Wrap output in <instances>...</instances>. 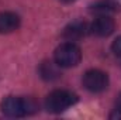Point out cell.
<instances>
[{
  "label": "cell",
  "instance_id": "12",
  "mask_svg": "<svg viewBox=\"0 0 121 120\" xmlns=\"http://www.w3.org/2000/svg\"><path fill=\"white\" fill-rule=\"evenodd\" d=\"M59 1H62V3H73L75 0H59Z\"/></svg>",
  "mask_w": 121,
  "mask_h": 120
},
{
  "label": "cell",
  "instance_id": "10",
  "mask_svg": "<svg viewBox=\"0 0 121 120\" xmlns=\"http://www.w3.org/2000/svg\"><path fill=\"white\" fill-rule=\"evenodd\" d=\"M110 119L111 120H120L121 119V92L118 93L116 103H114V109L110 113Z\"/></svg>",
  "mask_w": 121,
  "mask_h": 120
},
{
  "label": "cell",
  "instance_id": "9",
  "mask_svg": "<svg viewBox=\"0 0 121 120\" xmlns=\"http://www.w3.org/2000/svg\"><path fill=\"white\" fill-rule=\"evenodd\" d=\"M59 65L54 61H45L41 64L39 66V75L42 79L48 81V82H52V81H56L59 79L60 76V71H59Z\"/></svg>",
  "mask_w": 121,
  "mask_h": 120
},
{
  "label": "cell",
  "instance_id": "1",
  "mask_svg": "<svg viewBox=\"0 0 121 120\" xmlns=\"http://www.w3.org/2000/svg\"><path fill=\"white\" fill-rule=\"evenodd\" d=\"M37 110L35 102L30 97L7 96L1 102V112L9 117H24Z\"/></svg>",
  "mask_w": 121,
  "mask_h": 120
},
{
  "label": "cell",
  "instance_id": "4",
  "mask_svg": "<svg viewBox=\"0 0 121 120\" xmlns=\"http://www.w3.org/2000/svg\"><path fill=\"white\" fill-rule=\"evenodd\" d=\"M83 86L91 93H100L108 86V75L100 69H89L83 75Z\"/></svg>",
  "mask_w": 121,
  "mask_h": 120
},
{
  "label": "cell",
  "instance_id": "11",
  "mask_svg": "<svg viewBox=\"0 0 121 120\" xmlns=\"http://www.w3.org/2000/svg\"><path fill=\"white\" fill-rule=\"evenodd\" d=\"M111 51L114 52V55H117V57L121 58V35L117 37V38L113 41V44H111Z\"/></svg>",
  "mask_w": 121,
  "mask_h": 120
},
{
  "label": "cell",
  "instance_id": "6",
  "mask_svg": "<svg viewBox=\"0 0 121 120\" xmlns=\"http://www.w3.org/2000/svg\"><path fill=\"white\" fill-rule=\"evenodd\" d=\"M89 27L85 21H80V20H76L70 24H68L63 30V38H66L68 41H76V40H80L83 38L87 32H89Z\"/></svg>",
  "mask_w": 121,
  "mask_h": 120
},
{
  "label": "cell",
  "instance_id": "7",
  "mask_svg": "<svg viewBox=\"0 0 121 120\" xmlns=\"http://www.w3.org/2000/svg\"><path fill=\"white\" fill-rule=\"evenodd\" d=\"M20 27V17L13 11L0 13V34H10Z\"/></svg>",
  "mask_w": 121,
  "mask_h": 120
},
{
  "label": "cell",
  "instance_id": "8",
  "mask_svg": "<svg viewBox=\"0 0 121 120\" xmlns=\"http://www.w3.org/2000/svg\"><path fill=\"white\" fill-rule=\"evenodd\" d=\"M89 10L97 16H110L118 10V4L114 0H96L89 6Z\"/></svg>",
  "mask_w": 121,
  "mask_h": 120
},
{
  "label": "cell",
  "instance_id": "3",
  "mask_svg": "<svg viewBox=\"0 0 121 120\" xmlns=\"http://www.w3.org/2000/svg\"><path fill=\"white\" fill-rule=\"evenodd\" d=\"M80 60H82V50L72 41L60 44L54 52V61L60 68L76 66Z\"/></svg>",
  "mask_w": 121,
  "mask_h": 120
},
{
  "label": "cell",
  "instance_id": "5",
  "mask_svg": "<svg viewBox=\"0 0 121 120\" xmlns=\"http://www.w3.org/2000/svg\"><path fill=\"white\" fill-rule=\"evenodd\" d=\"M116 30V23L110 16H97L90 26V31L96 37H108Z\"/></svg>",
  "mask_w": 121,
  "mask_h": 120
},
{
  "label": "cell",
  "instance_id": "2",
  "mask_svg": "<svg viewBox=\"0 0 121 120\" xmlns=\"http://www.w3.org/2000/svg\"><path fill=\"white\" fill-rule=\"evenodd\" d=\"M78 102V96L66 89L52 90L45 99V107L51 113H60L73 106Z\"/></svg>",
  "mask_w": 121,
  "mask_h": 120
}]
</instances>
